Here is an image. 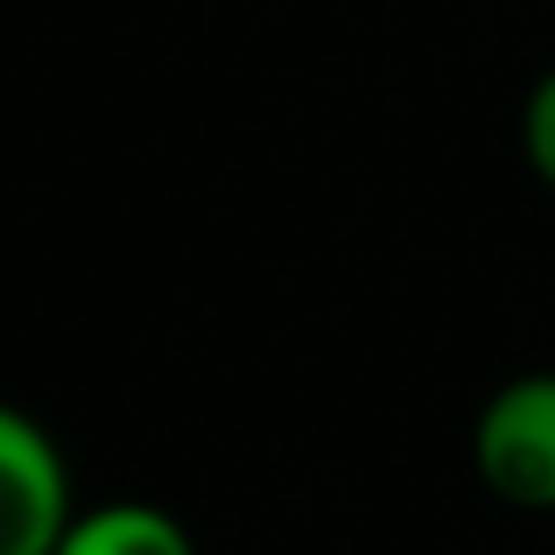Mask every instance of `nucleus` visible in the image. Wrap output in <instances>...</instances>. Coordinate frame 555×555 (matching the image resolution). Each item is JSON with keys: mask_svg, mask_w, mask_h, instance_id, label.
<instances>
[{"mask_svg": "<svg viewBox=\"0 0 555 555\" xmlns=\"http://www.w3.org/2000/svg\"><path fill=\"white\" fill-rule=\"evenodd\" d=\"M478 486L514 514H555V373H520L472 422Z\"/></svg>", "mask_w": 555, "mask_h": 555, "instance_id": "1", "label": "nucleus"}, {"mask_svg": "<svg viewBox=\"0 0 555 555\" xmlns=\"http://www.w3.org/2000/svg\"><path fill=\"white\" fill-rule=\"evenodd\" d=\"M56 555H197L190 528L155 500H106V506H78L70 534L56 542Z\"/></svg>", "mask_w": 555, "mask_h": 555, "instance_id": "3", "label": "nucleus"}, {"mask_svg": "<svg viewBox=\"0 0 555 555\" xmlns=\"http://www.w3.org/2000/svg\"><path fill=\"white\" fill-rule=\"evenodd\" d=\"M70 520H78V492L56 436L14 401H0V555H56Z\"/></svg>", "mask_w": 555, "mask_h": 555, "instance_id": "2", "label": "nucleus"}, {"mask_svg": "<svg viewBox=\"0 0 555 555\" xmlns=\"http://www.w3.org/2000/svg\"><path fill=\"white\" fill-rule=\"evenodd\" d=\"M520 141H528L534 177H542V183L555 190V70H548V78L528 92V113H520Z\"/></svg>", "mask_w": 555, "mask_h": 555, "instance_id": "4", "label": "nucleus"}]
</instances>
